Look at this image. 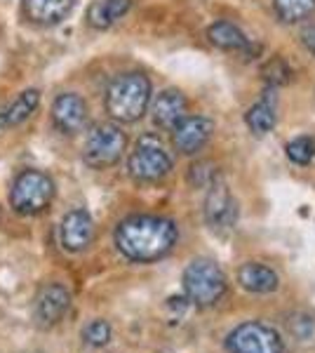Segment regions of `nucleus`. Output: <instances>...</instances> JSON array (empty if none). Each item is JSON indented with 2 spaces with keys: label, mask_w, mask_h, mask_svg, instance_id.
Returning <instances> with one entry per match:
<instances>
[{
  "label": "nucleus",
  "mask_w": 315,
  "mask_h": 353,
  "mask_svg": "<svg viewBox=\"0 0 315 353\" xmlns=\"http://www.w3.org/2000/svg\"><path fill=\"white\" fill-rule=\"evenodd\" d=\"M176 238L179 231L172 219L156 217V214H134L118 224L116 248L130 261L146 264L170 254L176 245Z\"/></svg>",
  "instance_id": "f257e3e1"
},
{
  "label": "nucleus",
  "mask_w": 315,
  "mask_h": 353,
  "mask_svg": "<svg viewBox=\"0 0 315 353\" xmlns=\"http://www.w3.org/2000/svg\"><path fill=\"white\" fill-rule=\"evenodd\" d=\"M153 85L139 71L120 73L106 90V111L118 123H139L151 106Z\"/></svg>",
  "instance_id": "f03ea898"
},
{
  "label": "nucleus",
  "mask_w": 315,
  "mask_h": 353,
  "mask_svg": "<svg viewBox=\"0 0 315 353\" xmlns=\"http://www.w3.org/2000/svg\"><path fill=\"white\" fill-rule=\"evenodd\" d=\"M184 292L186 299L196 306L216 304L226 292V276L221 266L207 257L193 259L184 271Z\"/></svg>",
  "instance_id": "7ed1b4c3"
},
{
  "label": "nucleus",
  "mask_w": 315,
  "mask_h": 353,
  "mask_svg": "<svg viewBox=\"0 0 315 353\" xmlns=\"http://www.w3.org/2000/svg\"><path fill=\"white\" fill-rule=\"evenodd\" d=\"M54 181L52 176L43 170H24L14 179L12 191H10V203H12L14 212L33 217L50 208L54 201Z\"/></svg>",
  "instance_id": "20e7f679"
},
{
  "label": "nucleus",
  "mask_w": 315,
  "mask_h": 353,
  "mask_svg": "<svg viewBox=\"0 0 315 353\" xmlns=\"http://www.w3.org/2000/svg\"><path fill=\"white\" fill-rule=\"evenodd\" d=\"M128 170L136 181H146V184L165 179L172 172V156L167 146L156 134L139 137L130 153Z\"/></svg>",
  "instance_id": "39448f33"
},
{
  "label": "nucleus",
  "mask_w": 315,
  "mask_h": 353,
  "mask_svg": "<svg viewBox=\"0 0 315 353\" xmlns=\"http://www.w3.org/2000/svg\"><path fill=\"white\" fill-rule=\"evenodd\" d=\"M128 149V134L116 123H99L88 132L83 146V158L90 168L106 170L113 168Z\"/></svg>",
  "instance_id": "423d86ee"
},
{
  "label": "nucleus",
  "mask_w": 315,
  "mask_h": 353,
  "mask_svg": "<svg viewBox=\"0 0 315 353\" xmlns=\"http://www.w3.org/2000/svg\"><path fill=\"white\" fill-rule=\"evenodd\" d=\"M226 349L231 353H283L285 344L271 325L250 321L228 332Z\"/></svg>",
  "instance_id": "0eeeda50"
},
{
  "label": "nucleus",
  "mask_w": 315,
  "mask_h": 353,
  "mask_svg": "<svg viewBox=\"0 0 315 353\" xmlns=\"http://www.w3.org/2000/svg\"><path fill=\"white\" fill-rule=\"evenodd\" d=\"M207 198H205V221L212 231L223 233L231 231L238 221V203L231 196L226 181L214 179L207 186Z\"/></svg>",
  "instance_id": "6e6552de"
},
{
  "label": "nucleus",
  "mask_w": 315,
  "mask_h": 353,
  "mask_svg": "<svg viewBox=\"0 0 315 353\" xmlns=\"http://www.w3.org/2000/svg\"><path fill=\"white\" fill-rule=\"evenodd\" d=\"M68 306H71V294H68V290L64 285H59V283H45L36 292V299H33V318H36V325L43 330L54 327L57 323H61V318L66 316Z\"/></svg>",
  "instance_id": "1a4fd4ad"
},
{
  "label": "nucleus",
  "mask_w": 315,
  "mask_h": 353,
  "mask_svg": "<svg viewBox=\"0 0 315 353\" xmlns=\"http://www.w3.org/2000/svg\"><path fill=\"white\" fill-rule=\"evenodd\" d=\"M214 134V121L207 116H186L172 130V144L181 156H196L210 144Z\"/></svg>",
  "instance_id": "9d476101"
},
{
  "label": "nucleus",
  "mask_w": 315,
  "mask_h": 353,
  "mask_svg": "<svg viewBox=\"0 0 315 353\" xmlns=\"http://www.w3.org/2000/svg\"><path fill=\"white\" fill-rule=\"evenodd\" d=\"M186 116H188V99L184 97V92L176 88L163 90V92H158L156 99L151 101V118L158 130L172 132Z\"/></svg>",
  "instance_id": "9b49d317"
},
{
  "label": "nucleus",
  "mask_w": 315,
  "mask_h": 353,
  "mask_svg": "<svg viewBox=\"0 0 315 353\" xmlns=\"http://www.w3.org/2000/svg\"><path fill=\"white\" fill-rule=\"evenodd\" d=\"M59 241L66 252H83L94 241V219L90 217L88 210H73L61 219Z\"/></svg>",
  "instance_id": "f8f14e48"
},
{
  "label": "nucleus",
  "mask_w": 315,
  "mask_h": 353,
  "mask_svg": "<svg viewBox=\"0 0 315 353\" xmlns=\"http://www.w3.org/2000/svg\"><path fill=\"white\" fill-rule=\"evenodd\" d=\"M52 123L59 132L78 134L88 125V104L76 92H64L52 104Z\"/></svg>",
  "instance_id": "ddd939ff"
},
{
  "label": "nucleus",
  "mask_w": 315,
  "mask_h": 353,
  "mask_svg": "<svg viewBox=\"0 0 315 353\" xmlns=\"http://www.w3.org/2000/svg\"><path fill=\"white\" fill-rule=\"evenodd\" d=\"M76 0H24V17L38 26H54L64 21Z\"/></svg>",
  "instance_id": "4468645a"
},
{
  "label": "nucleus",
  "mask_w": 315,
  "mask_h": 353,
  "mask_svg": "<svg viewBox=\"0 0 315 353\" xmlns=\"http://www.w3.org/2000/svg\"><path fill=\"white\" fill-rule=\"evenodd\" d=\"M207 41L223 52H250L252 41L247 33L233 21H214L207 26Z\"/></svg>",
  "instance_id": "2eb2a0df"
},
{
  "label": "nucleus",
  "mask_w": 315,
  "mask_h": 353,
  "mask_svg": "<svg viewBox=\"0 0 315 353\" xmlns=\"http://www.w3.org/2000/svg\"><path fill=\"white\" fill-rule=\"evenodd\" d=\"M238 283L247 290V292L268 294V292H276V290H278L280 278H278V273L271 269V266L259 264V261H247V264L240 266Z\"/></svg>",
  "instance_id": "dca6fc26"
},
{
  "label": "nucleus",
  "mask_w": 315,
  "mask_h": 353,
  "mask_svg": "<svg viewBox=\"0 0 315 353\" xmlns=\"http://www.w3.org/2000/svg\"><path fill=\"white\" fill-rule=\"evenodd\" d=\"M278 123V99L273 92H266L259 101L250 106L245 113V125L254 137L268 134Z\"/></svg>",
  "instance_id": "f3484780"
},
{
  "label": "nucleus",
  "mask_w": 315,
  "mask_h": 353,
  "mask_svg": "<svg viewBox=\"0 0 315 353\" xmlns=\"http://www.w3.org/2000/svg\"><path fill=\"white\" fill-rule=\"evenodd\" d=\"M130 8L132 0H96L88 10V21L90 26L104 31V28L116 24L118 19H123L130 12Z\"/></svg>",
  "instance_id": "a211bd4d"
},
{
  "label": "nucleus",
  "mask_w": 315,
  "mask_h": 353,
  "mask_svg": "<svg viewBox=\"0 0 315 353\" xmlns=\"http://www.w3.org/2000/svg\"><path fill=\"white\" fill-rule=\"evenodd\" d=\"M38 104H40V90H24V92L8 106V111L3 113V125L5 128H17V125H21L31 118V113L38 109Z\"/></svg>",
  "instance_id": "6ab92c4d"
},
{
  "label": "nucleus",
  "mask_w": 315,
  "mask_h": 353,
  "mask_svg": "<svg viewBox=\"0 0 315 353\" xmlns=\"http://www.w3.org/2000/svg\"><path fill=\"white\" fill-rule=\"evenodd\" d=\"M273 10L283 24H301L315 14V0H273Z\"/></svg>",
  "instance_id": "aec40b11"
},
{
  "label": "nucleus",
  "mask_w": 315,
  "mask_h": 353,
  "mask_svg": "<svg viewBox=\"0 0 315 353\" xmlns=\"http://www.w3.org/2000/svg\"><path fill=\"white\" fill-rule=\"evenodd\" d=\"M285 153L294 165H308L313 163L315 158V139L311 137H294L287 146H285Z\"/></svg>",
  "instance_id": "412c9836"
},
{
  "label": "nucleus",
  "mask_w": 315,
  "mask_h": 353,
  "mask_svg": "<svg viewBox=\"0 0 315 353\" xmlns=\"http://www.w3.org/2000/svg\"><path fill=\"white\" fill-rule=\"evenodd\" d=\"M261 76H263V81L271 85V88L287 85L292 81V66L285 59H280V57H273V59H268L266 64H263Z\"/></svg>",
  "instance_id": "4be33fe9"
},
{
  "label": "nucleus",
  "mask_w": 315,
  "mask_h": 353,
  "mask_svg": "<svg viewBox=\"0 0 315 353\" xmlns=\"http://www.w3.org/2000/svg\"><path fill=\"white\" fill-rule=\"evenodd\" d=\"M83 339L88 346H94V349H99V346H106L108 339H111V325H108L106 321H92L88 323L83 330Z\"/></svg>",
  "instance_id": "5701e85b"
},
{
  "label": "nucleus",
  "mask_w": 315,
  "mask_h": 353,
  "mask_svg": "<svg viewBox=\"0 0 315 353\" xmlns=\"http://www.w3.org/2000/svg\"><path fill=\"white\" fill-rule=\"evenodd\" d=\"M216 179V168L212 163H196L188 172V181L193 186H210Z\"/></svg>",
  "instance_id": "b1692460"
},
{
  "label": "nucleus",
  "mask_w": 315,
  "mask_h": 353,
  "mask_svg": "<svg viewBox=\"0 0 315 353\" xmlns=\"http://www.w3.org/2000/svg\"><path fill=\"white\" fill-rule=\"evenodd\" d=\"M299 41H301V48L315 57V24H308V26L301 28Z\"/></svg>",
  "instance_id": "393cba45"
}]
</instances>
